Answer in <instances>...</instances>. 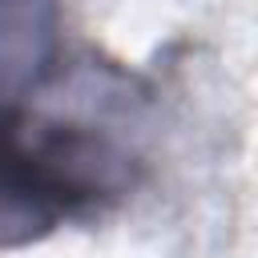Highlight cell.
<instances>
[{
    "instance_id": "cell-1",
    "label": "cell",
    "mask_w": 258,
    "mask_h": 258,
    "mask_svg": "<svg viewBox=\"0 0 258 258\" xmlns=\"http://www.w3.org/2000/svg\"><path fill=\"white\" fill-rule=\"evenodd\" d=\"M137 153L101 121L16 101L0 113V250L101 214L137 185Z\"/></svg>"
},
{
    "instance_id": "cell-2",
    "label": "cell",
    "mask_w": 258,
    "mask_h": 258,
    "mask_svg": "<svg viewBox=\"0 0 258 258\" xmlns=\"http://www.w3.org/2000/svg\"><path fill=\"white\" fill-rule=\"evenodd\" d=\"M52 0H0V113L52 77Z\"/></svg>"
}]
</instances>
